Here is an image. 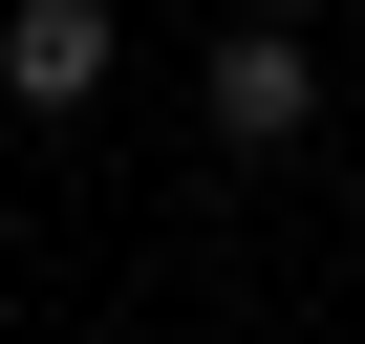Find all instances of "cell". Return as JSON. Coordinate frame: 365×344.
Segmentation results:
<instances>
[{
  "label": "cell",
  "mask_w": 365,
  "mask_h": 344,
  "mask_svg": "<svg viewBox=\"0 0 365 344\" xmlns=\"http://www.w3.org/2000/svg\"><path fill=\"white\" fill-rule=\"evenodd\" d=\"M108 0H0V108H22V129H65V108H108Z\"/></svg>",
  "instance_id": "6da1fadb"
},
{
  "label": "cell",
  "mask_w": 365,
  "mask_h": 344,
  "mask_svg": "<svg viewBox=\"0 0 365 344\" xmlns=\"http://www.w3.org/2000/svg\"><path fill=\"white\" fill-rule=\"evenodd\" d=\"M301 129H322V65H301V22L237 0L215 22V151H301Z\"/></svg>",
  "instance_id": "7a4b0ae2"
},
{
  "label": "cell",
  "mask_w": 365,
  "mask_h": 344,
  "mask_svg": "<svg viewBox=\"0 0 365 344\" xmlns=\"http://www.w3.org/2000/svg\"><path fill=\"white\" fill-rule=\"evenodd\" d=\"M258 22H301V0H258Z\"/></svg>",
  "instance_id": "3957f363"
}]
</instances>
